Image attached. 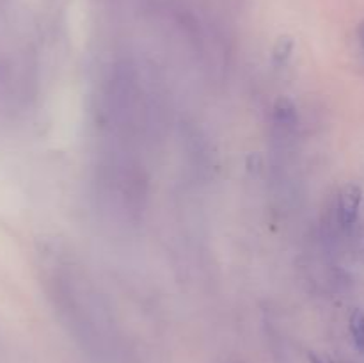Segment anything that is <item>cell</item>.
Returning a JSON list of instances; mask_svg holds the SVG:
<instances>
[{"mask_svg":"<svg viewBox=\"0 0 364 363\" xmlns=\"http://www.w3.org/2000/svg\"><path fill=\"white\" fill-rule=\"evenodd\" d=\"M291 50H294V41H291L290 38H281L272 50L274 66L276 68L284 66V64L288 63V59H290Z\"/></svg>","mask_w":364,"mask_h":363,"instance_id":"obj_3","label":"cell"},{"mask_svg":"<svg viewBox=\"0 0 364 363\" xmlns=\"http://www.w3.org/2000/svg\"><path fill=\"white\" fill-rule=\"evenodd\" d=\"M363 203V189L358 184H347L341 187L340 194H338L336 212H338V223L343 230H352L358 223L359 210H361Z\"/></svg>","mask_w":364,"mask_h":363,"instance_id":"obj_1","label":"cell"},{"mask_svg":"<svg viewBox=\"0 0 364 363\" xmlns=\"http://www.w3.org/2000/svg\"><path fill=\"white\" fill-rule=\"evenodd\" d=\"M348 327H350L352 340H354L355 347L364 352V312L361 308H355L350 313L348 319Z\"/></svg>","mask_w":364,"mask_h":363,"instance_id":"obj_2","label":"cell"},{"mask_svg":"<svg viewBox=\"0 0 364 363\" xmlns=\"http://www.w3.org/2000/svg\"><path fill=\"white\" fill-rule=\"evenodd\" d=\"M359 41H361V46L364 48V21L361 23V27H359Z\"/></svg>","mask_w":364,"mask_h":363,"instance_id":"obj_4","label":"cell"}]
</instances>
